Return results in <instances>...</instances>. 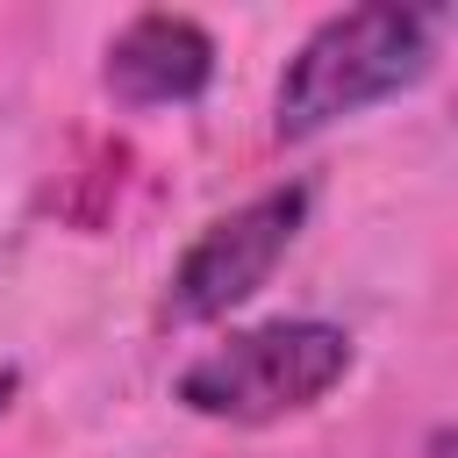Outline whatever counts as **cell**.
Here are the masks:
<instances>
[{"mask_svg": "<svg viewBox=\"0 0 458 458\" xmlns=\"http://www.w3.org/2000/svg\"><path fill=\"white\" fill-rule=\"evenodd\" d=\"M437 36H444V7H394V0L344 7V14L315 21L279 72L272 136L308 143V136H322V129H336L379 100H401L408 86L429 79Z\"/></svg>", "mask_w": 458, "mask_h": 458, "instance_id": "cell-1", "label": "cell"}, {"mask_svg": "<svg viewBox=\"0 0 458 458\" xmlns=\"http://www.w3.org/2000/svg\"><path fill=\"white\" fill-rule=\"evenodd\" d=\"M351 365H358L351 329H336L322 315H279V322L229 329L222 344L186 358V372L172 379V401L200 422L265 429V422H286V415H308L315 401H329L351 379Z\"/></svg>", "mask_w": 458, "mask_h": 458, "instance_id": "cell-2", "label": "cell"}, {"mask_svg": "<svg viewBox=\"0 0 458 458\" xmlns=\"http://www.w3.org/2000/svg\"><path fill=\"white\" fill-rule=\"evenodd\" d=\"M308 208H315V186H308V179H286V186H265V193H250L243 208L215 215V222L179 250V265L165 272L157 322H165V329H200V322H222L229 308H243V301L286 265V250L301 243Z\"/></svg>", "mask_w": 458, "mask_h": 458, "instance_id": "cell-3", "label": "cell"}, {"mask_svg": "<svg viewBox=\"0 0 458 458\" xmlns=\"http://www.w3.org/2000/svg\"><path fill=\"white\" fill-rule=\"evenodd\" d=\"M100 86L122 107H193L215 86V36L193 14H129L100 50Z\"/></svg>", "mask_w": 458, "mask_h": 458, "instance_id": "cell-4", "label": "cell"}, {"mask_svg": "<svg viewBox=\"0 0 458 458\" xmlns=\"http://www.w3.org/2000/svg\"><path fill=\"white\" fill-rule=\"evenodd\" d=\"M14 386H21V372H14V365H0V415L14 408Z\"/></svg>", "mask_w": 458, "mask_h": 458, "instance_id": "cell-5", "label": "cell"}]
</instances>
